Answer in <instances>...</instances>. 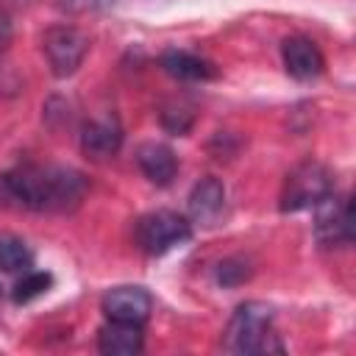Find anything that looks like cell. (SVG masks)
Listing matches in <instances>:
<instances>
[{"instance_id": "cell-19", "label": "cell", "mask_w": 356, "mask_h": 356, "mask_svg": "<svg viewBox=\"0 0 356 356\" xmlns=\"http://www.w3.org/2000/svg\"><path fill=\"white\" fill-rule=\"evenodd\" d=\"M75 3H78V0H58L61 8H75Z\"/></svg>"}, {"instance_id": "cell-10", "label": "cell", "mask_w": 356, "mask_h": 356, "mask_svg": "<svg viewBox=\"0 0 356 356\" xmlns=\"http://www.w3.org/2000/svg\"><path fill=\"white\" fill-rule=\"evenodd\" d=\"M136 164L145 172V178L156 186L172 184V178L178 172V156L164 142H142L136 147Z\"/></svg>"}, {"instance_id": "cell-9", "label": "cell", "mask_w": 356, "mask_h": 356, "mask_svg": "<svg viewBox=\"0 0 356 356\" xmlns=\"http://www.w3.org/2000/svg\"><path fill=\"white\" fill-rule=\"evenodd\" d=\"M120 145H122V128H120V120L114 114H106V117L83 122V128H81V150L89 159H95V161L111 159V156H117Z\"/></svg>"}, {"instance_id": "cell-17", "label": "cell", "mask_w": 356, "mask_h": 356, "mask_svg": "<svg viewBox=\"0 0 356 356\" xmlns=\"http://www.w3.org/2000/svg\"><path fill=\"white\" fill-rule=\"evenodd\" d=\"M161 122H164V128L170 134H186L189 125H192V111H186V108H170V111H164Z\"/></svg>"}, {"instance_id": "cell-2", "label": "cell", "mask_w": 356, "mask_h": 356, "mask_svg": "<svg viewBox=\"0 0 356 356\" xmlns=\"http://www.w3.org/2000/svg\"><path fill=\"white\" fill-rule=\"evenodd\" d=\"M273 306L261 303V300H245L234 309L225 331H222V350L228 353H264L273 350L275 345H270L273 339ZM281 350V348H275Z\"/></svg>"}, {"instance_id": "cell-14", "label": "cell", "mask_w": 356, "mask_h": 356, "mask_svg": "<svg viewBox=\"0 0 356 356\" xmlns=\"http://www.w3.org/2000/svg\"><path fill=\"white\" fill-rule=\"evenodd\" d=\"M33 267V250L25 239L14 234H0V270L3 273H25Z\"/></svg>"}, {"instance_id": "cell-13", "label": "cell", "mask_w": 356, "mask_h": 356, "mask_svg": "<svg viewBox=\"0 0 356 356\" xmlns=\"http://www.w3.org/2000/svg\"><path fill=\"white\" fill-rule=\"evenodd\" d=\"M161 67L167 75L178 81H211L217 78V70L209 58H200L186 50H164L161 53Z\"/></svg>"}, {"instance_id": "cell-18", "label": "cell", "mask_w": 356, "mask_h": 356, "mask_svg": "<svg viewBox=\"0 0 356 356\" xmlns=\"http://www.w3.org/2000/svg\"><path fill=\"white\" fill-rule=\"evenodd\" d=\"M11 36H14V28H11V17L8 11L0 6V50H6L11 44Z\"/></svg>"}, {"instance_id": "cell-1", "label": "cell", "mask_w": 356, "mask_h": 356, "mask_svg": "<svg viewBox=\"0 0 356 356\" xmlns=\"http://www.w3.org/2000/svg\"><path fill=\"white\" fill-rule=\"evenodd\" d=\"M6 189L14 200L36 211H67L78 206L83 197L86 181L72 167H39V164H19L6 172Z\"/></svg>"}, {"instance_id": "cell-6", "label": "cell", "mask_w": 356, "mask_h": 356, "mask_svg": "<svg viewBox=\"0 0 356 356\" xmlns=\"http://www.w3.org/2000/svg\"><path fill=\"white\" fill-rule=\"evenodd\" d=\"M314 236L323 248L350 245L353 242V209L348 197L328 192L314 206Z\"/></svg>"}, {"instance_id": "cell-20", "label": "cell", "mask_w": 356, "mask_h": 356, "mask_svg": "<svg viewBox=\"0 0 356 356\" xmlns=\"http://www.w3.org/2000/svg\"><path fill=\"white\" fill-rule=\"evenodd\" d=\"M95 6H111V3H117V0H92Z\"/></svg>"}, {"instance_id": "cell-11", "label": "cell", "mask_w": 356, "mask_h": 356, "mask_svg": "<svg viewBox=\"0 0 356 356\" xmlns=\"http://www.w3.org/2000/svg\"><path fill=\"white\" fill-rule=\"evenodd\" d=\"M222 206H225V186H222L220 178L206 175L192 186V192H189V214H192V220H197L203 225H211L222 214Z\"/></svg>"}, {"instance_id": "cell-12", "label": "cell", "mask_w": 356, "mask_h": 356, "mask_svg": "<svg viewBox=\"0 0 356 356\" xmlns=\"http://www.w3.org/2000/svg\"><path fill=\"white\" fill-rule=\"evenodd\" d=\"M142 345H145V337H142V325L136 323L108 320L97 331V348L106 356H134L142 350Z\"/></svg>"}, {"instance_id": "cell-4", "label": "cell", "mask_w": 356, "mask_h": 356, "mask_svg": "<svg viewBox=\"0 0 356 356\" xmlns=\"http://www.w3.org/2000/svg\"><path fill=\"white\" fill-rule=\"evenodd\" d=\"M328 192H334V178L325 164L320 161H303L298 164L281 189V211H303L314 209Z\"/></svg>"}, {"instance_id": "cell-8", "label": "cell", "mask_w": 356, "mask_h": 356, "mask_svg": "<svg viewBox=\"0 0 356 356\" xmlns=\"http://www.w3.org/2000/svg\"><path fill=\"white\" fill-rule=\"evenodd\" d=\"M281 58L286 75L295 81H314L325 70V58L309 36H286L281 42Z\"/></svg>"}, {"instance_id": "cell-15", "label": "cell", "mask_w": 356, "mask_h": 356, "mask_svg": "<svg viewBox=\"0 0 356 356\" xmlns=\"http://www.w3.org/2000/svg\"><path fill=\"white\" fill-rule=\"evenodd\" d=\"M53 286V275L50 273H42V270H25L22 278L14 284V303H31L33 298L44 295L47 289Z\"/></svg>"}, {"instance_id": "cell-5", "label": "cell", "mask_w": 356, "mask_h": 356, "mask_svg": "<svg viewBox=\"0 0 356 356\" xmlns=\"http://www.w3.org/2000/svg\"><path fill=\"white\" fill-rule=\"evenodd\" d=\"M42 50L47 56L53 75L70 78L78 72V67L89 53V36L72 25H53L42 39Z\"/></svg>"}, {"instance_id": "cell-3", "label": "cell", "mask_w": 356, "mask_h": 356, "mask_svg": "<svg viewBox=\"0 0 356 356\" xmlns=\"http://www.w3.org/2000/svg\"><path fill=\"white\" fill-rule=\"evenodd\" d=\"M189 236H192V222L170 209H156L136 220V245L147 256H161L184 245Z\"/></svg>"}, {"instance_id": "cell-16", "label": "cell", "mask_w": 356, "mask_h": 356, "mask_svg": "<svg viewBox=\"0 0 356 356\" xmlns=\"http://www.w3.org/2000/svg\"><path fill=\"white\" fill-rule=\"evenodd\" d=\"M250 273H253V267H250L245 259L231 256V259H222V261L217 264L214 278H217L220 286H239V284H245V281L250 278Z\"/></svg>"}, {"instance_id": "cell-7", "label": "cell", "mask_w": 356, "mask_h": 356, "mask_svg": "<svg viewBox=\"0 0 356 356\" xmlns=\"http://www.w3.org/2000/svg\"><path fill=\"white\" fill-rule=\"evenodd\" d=\"M100 309H103L106 320L145 325L150 317V309H153V298L142 286H114L103 295Z\"/></svg>"}]
</instances>
